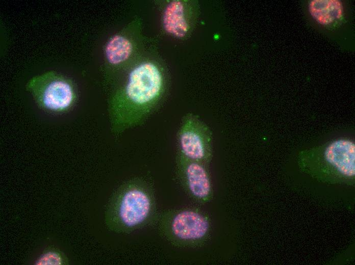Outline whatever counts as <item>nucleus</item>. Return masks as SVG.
Here are the masks:
<instances>
[{"instance_id":"obj_1","label":"nucleus","mask_w":355,"mask_h":265,"mask_svg":"<svg viewBox=\"0 0 355 265\" xmlns=\"http://www.w3.org/2000/svg\"><path fill=\"white\" fill-rule=\"evenodd\" d=\"M162 69L150 59L136 63L109 99L111 128L119 135L141 124L151 114L165 90Z\"/></svg>"},{"instance_id":"obj_2","label":"nucleus","mask_w":355,"mask_h":265,"mask_svg":"<svg viewBox=\"0 0 355 265\" xmlns=\"http://www.w3.org/2000/svg\"><path fill=\"white\" fill-rule=\"evenodd\" d=\"M158 214L152 186L136 177L122 183L107 204L105 223L110 230L130 233L155 223Z\"/></svg>"},{"instance_id":"obj_3","label":"nucleus","mask_w":355,"mask_h":265,"mask_svg":"<svg viewBox=\"0 0 355 265\" xmlns=\"http://www.w3.org/2000/svg\"><path fill=\"white\" fill-rule=\"evenodd\" d=\"M299 166L317 180L352 185L355 177V144L348 138H338L299 153Z\"/></svg>"},{"instance_id":"obj_4","label":"nucleus","mask_w":355,"mask_h":265,"mask_svg":"<svg viewBox=\"0 0 355 265\" xmlns=\"http://www.w3.org/2000/svg\"><path fill=\"white\" fill-rule=\"evenodd\" d=\"M155 223L160 235L174 246L195 248L202 247L211 233L209 217L196 208H180L158 214Z\"/></svg>"},{"instance_id":"obj_5","label":"nucleus","mask_w":355,"mask_h":265,"mask_svg":"<svg viewBox=\"0 0 355 265\" xmlns=\"http://www.w3.org/2000/svg\"><path fill=\"white\" fill-rule=\"evenodd\" d=\"M26 88L39 108L55 113L68 111L77 97L73 82L54 70L33 76L27 82Z\"/></svg>"},{"instance_id":"obj_6","label":"nucleus","mask_w":355,"mask_h":265,"mask_svg":"<svg viewBox=\"0 0 355 265\" xmlns=\"http://www.w3.org/2000/svg\"><path fill=\"white\" fill-rule=\"evenodd\" d=\"M178 153L209 165L213 157V137L210 127L199 117L188 114L183 119L177 135Z\"/></svg>"},{"instance_id":"obj_7","label":"nucleus","mask_w":355,"mask_h":265,"mask_svg":"<svg viewBox=\"0 0 355 265\" xmlns=\"http://www.w3.org/2000/svg\"><path fill=\"white\" fill-rule=\"evenodd\" d=\"M208 165L177 154L176 170L179 181L188 196L199 203L208 202L213 198Z\"/></svg>"},{"instance_id":"obj_8","label":"nucleus","mask_w":355,"mask_h":265,"mask_svg":"<svg viewBox=\"0 0 355 265\" xmlns=\"http://www.w3.org/2000/svg\"><path fill=\"white\" fill-rule=\"evenodd\" d=\"M126 28L114 34L107 42L105 47L106 63L110 69L118 71L134 65V58L137 51L138 43L135 36Z\"/></svg>"},{"instance_id":"obj_9","label":"nucleus","mask_w":355,"mask_h":265,"mask_svg":"<svg viewBox=\"0 0 355 265\" xmlns=\"http://www.w3.org/2000/svg\"><path fill=\"white\" fill-rule=\"evenodd\" d=\"M163 25L168 33L178 38L184 37L190 28L186 3L181 1L169 3L164 11Z\"/></svg>"},{"instance_id":"obj_10","label":"nucleus","mask_w":355,"mask_h":265,"mask_svg":"<svg viewBox=\"0 0 355 265\" xmlns=\"http://www.w3.org/2000/svg\"><path fill=\"white\" fill-rule=\"evenodd\" d=\"M308 8L312 17L325 26H335L343 18V6L338 0L311 1Z\"/></svg>"},{"instance_id":"obj_11","label":"nucleus","mask_w":355,"mask_h":265,"mask_svg":"<svg viewBox=\"0 0 355 265\" xmlns=\"http://www.w3.org/2000/svg\"><path fill=\"white\" fill-rule=\"evenodd\" d=\"M68 263V258L60 250L54 247L46 248L37 259L35 264L62 265Z\"/></svg>"}]
</instances>
